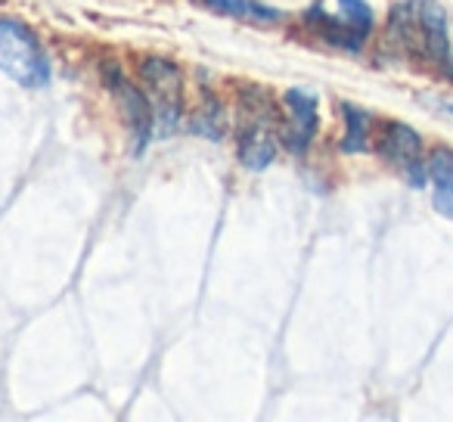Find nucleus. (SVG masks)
<instances>
[{"mask_svg":"<svg viewBox=\"0 0 453 422\" xmlns=\"http://www.w3.org/2000/svg\"><path fill=\"white\" fill-rule=\"evenodd\" d=\"M0 72L22 88H44L50 81V63L38 35L7 16H0Z\"/></svg>","mask_w":453,"mask_h":422,"instance_id":"nucleus-1","label":"nucleus"},{"mask_svg":"<svg viewBox=\"0 0 453 422\" xmlns=\"http://www.w3.org/2000/svg\"><path fill=\"white\" fill-rule=\"evenodd\" d=\"M242 127H240V162L252 171H265L277 156V140L271 134V121H280L273 112V100L261 88H246L240 94Z\"/></svg>","mask_w":453,"mask_h":422,"instance_id":"nucleus-2","label":"nucleus"},{"mask_svg":"<svg viewBox=\"0 0 453 422\" xmlns=\"http://www.w3.org/2000/svg\"><path fill=\"white\" fill-rule=\"evenodd\" d=\"M140 78H143L146 96L162 131H174L183 112V75L171 59L146 57L140 59Z\"/></svg>","mask_w":453,"mask_h":422,"instance_id":"nucleus-3","label":"nucleus"},{"mask_svg":"<svg viewBox=\"0 0 453 422\" xmlns=\"http://www.w3.org/2000/svg\"><path fill=\"white\" fill-rule=\"evenodd\" d=\"M103 81H106V88L112 90L115 96H119L121 112H125V119H127V127H131L134 140H137V152H143L152 137V125H156V112H152V103H150V96H146V90L134 88V84L121 75L119 65H112V63L103 69Z\"/></svg>","mask_w":453,"mask_h":422,"instance_id":"nucleus-4","label":"nucleus"},{"mask_svg":"<svg viewBox=\"0 0 453 422\" xmlns=\"http://www.w3.org/2000/svg\"><path fill=\"white\" fill-rule=\"evenodd\" d=\"M379 156L397 165L410 177L413 187L426 183V165H422V137L403 121H385L379 137Z\"/></svg>","mask_w":453,"mask_h":422,"instance_id":"nucleus-5","label":"nucleus"},{"mask_svg":"<svg viewBox=\"0 0 453 422\" xmlns=\"http://www.w3.org/2000/svg\"><path fill=\"white\" fill-rule=\"evenodd\" d=\"M286 121H280V137H283L286 150L304 156L317 134V100L308 90H286Z\"/></svg>","mask_w":453,"mask_h":422,"instance_id":"nucleus-6","label":"nucleus"},{"mask_svg":"<svg viewBox=\"0 0 453 422\" xmlns=\"http://www.w3.org/2000/svg\"><path fill=\"white\" fill-rule=\"evenodd\" d=\"M419 32L422 41H426L428 53H432L434 63L450 65V35H447V16L444 10L434 4V0H426L419 10Z\"/></svg>","mask_w":453,"mask_h":422,"instance_id":"nucleus-7","label":"nucleus"},{"mask_svg":"<svg viewBox=\"0 0 453 422\" xmlns=\"http://www.w3.org/2000/svg\"><path fill=\"white\" fill-rule=\"evenodd\" d=\"M428 174L434 183V208L453 218V150H434L428 158Z\"/></svg>","mask_w":453,"mask_h":422,"instance_id":"nucleus-8","label":"nucleus"},{"mask_svg":"<svg viewBox=\"0 0 453 422\" xmlns=\"http://www.w3.org/2000/svg\"><path fill=\"white\" fill-rule=\"evenodd\" d=\"M205 7H211L214 13H226V16H240V19H252V22H277L280 10L265 7V4H255V0H199Z\"/></svg>","mask_w":453,"mask_h":422,"instance_id":"nucleus-9","label":"nucleus"},{"mask_svg":"<svg viewBox=\"0 0 453 422\" xmlns=\"http://www.w3.org/2000/svg\"><path fill=\"white\" fill-rule=\"evenodd\" d=\"M345 115V140H342V150L345 152H364L366 150V137H370V115L364 109L345 103L342 106Z\"/></svg>","mask_w":453,"mask_h":422,"instance_id":"nucleus-10","label":"nucleus"},{"mask_svg":"<svg viewBox=\"0 0 453 422\" xmlns=\"http://www.w3.org/2000/svg\"><path fill=\"white\" fill-rule=\"evenodd\" d=\"M339 7H342V16H345L348 26L357 32V38L364 41L366 35L372 32V10L366 0H339Z\"/></svg>","mask_w":453,"mask_h":422,"instance_id":"nucleus-11","label":"nucleus"},{"mask_svg":"<svg viewBox=\"0 0 453 422\" xmlns=\"http://www.w3.org/2000/svg\"><path fill=\"white\" fill-rule=\"evenodd\" d=\"M193 127L211 140L220 137V131H224V112H220V103L214 100V96H205V106H202L199 115L193 119Z\"/></svg>","mask_w":453,"mask_h":422,"instance_id":"nucleus-12","label":"nucleus"}]
</instances>
